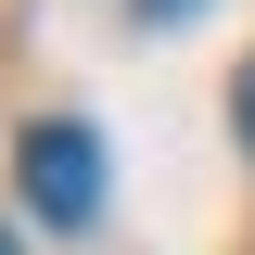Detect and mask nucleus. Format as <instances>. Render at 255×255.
<instances>
[{
    "mask_svg": "<svg viewBox=\"0 0 255 255\" xmlns=\"http://www.w3.org/2000/svg\"><path fill=\"white\" fill-rule=\"evenodd\" d=\"M13 179H26V204L51 230H90L102 217V140L77 115H51V128H26V153H13Z\"/></svg>",
    "mask_w": 255,
    "mask_h": 255,
    "instance_id": "f257e3e1",
    "label": "nucleus"
},
{
    "mask_svg": "<svg viewBox=\"0 0 255 255\" xmlns=\"http://www.w3.org/2000/svg\"><path fill=\"white\" fill-rule=\"evenodd\" d=\"M230 128H243V153H255V64L230 77Z\"/></svg>",
    "mask_w": 255,
    "mask_h": 255,
    "instance_id": "f03ea898",
    "label": "nucleus"
},
{
    "mask_svg": "<svg viewBox=\"0 0 255 255\" xmlns=\"http://www.w3.org/2000/svg\"><path fill=\"white\" fill-rule=\"evenodd\" d=\"M128 13H140V26H179V13H191V0H128Z\"/></svg>",
    "mask_w": 255,
    "mask_h": 255,
    "instance_id": "7ed1b4c3",
    "label": "nucleus"
},
{
    "mask_svg": "<svg viewBox=\"0 0 255 255\" xmlns=\"http://www.w3.org/2000/svg\"><path fill=\"white\" fill-rule=\"evenodd\" d=\"M0 255H26V243H13V230H0Z\"/></svg>",
    "mask_w": 255,
    "mask_h": 255,
    "instance_id": "20e7f679",
    "label": "nucleus"
}]
</instances>
